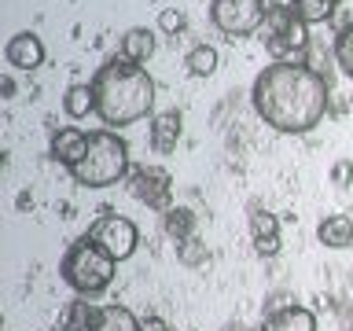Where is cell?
Masks as SVG:
<instances>
[{"label":"cell","mask_w":353,"mask_h":331,"mask_svg":"<svg viewBox=\"0 0 353 331\" xmlns=\"http://www.w3.org/2000/svg\"><path fill=\"white\" fill-rule=\"evenodd\" d=\"M261 331H316V313L305 305H287L265 317Z\"/></svg>","instance_id":"obj_12"},{"label":"cell","mask_w":353,"mask_h":331,"mask_svg":"<svg viewBox=\"0 0 353 331\" xmlns=\"http://www.w3.org/2000/svg\"><path fill=\"white\" fill-rule=\"evenodd\" d=\"M88 331H140V320L125 305H96V317Z\"/></svg>","instance_id":"obj_15"},{"label":"cell","mask_w":353,"mask_h":331,"mask_svg":"<svg viewBox=\"0 0 353 331\" xmlns=\"http://www.w3.org/2000/svg\"><path fill=\"white\" fill-rule=\"evenodd\" d=\"M129 192L137 195L140 203L162 210L170 203V173L159 170V166H137V170L129 173Z\"/></svg>","instance_id":"obj_8"},{"label":"cell","mask_w":353,"mask_h":331,"mask_svg":"<svg viewBox=\"0 0 353 331\" xmlns=\"http://www.w3.org/2000/svg\"><path fill=\"white\" fill-rule=\"evenodd\" d=\"M125 173H129V143L114 129L88 132L85 159L70 170V177L81 188H110V184L125 181Z\"/></svg>","instance_id":"obj_4"},{"label":"cell","mask_w":353,"mask_h":331,"mask_svg":"<svg viewBox=\"0 0 353 331\" xmlns=\"http://www.w3.org/2000/svg\"><path fill=\"white\" fill-rule=\"evenodd\" d=\"M92 317H96V305L85 302V298L77 294L74 302H66V309L59 313V320H55V331H88Z\"/></svg>","instance_id":"obj_16"},{"label":"cell","mask_w":353,"mask_h":331,"mask_svg":"<svg viewBox=\"0 0 353 331\" xmlns=\"http://www.w3.org/2000/svg\"><path fill=\"white\" fill-rule=\"evenodd\" d=\"M52 159L66 166V170H74L77 162L85 159V151H88V132L85 129H77V126H63V129H55L52 132Z\"/></svg>","instance_id":"obj_10"},{"label":"cell","mask_w":353,"mask_h":331,"mask_svg":"<svg viewBox=\"0 0 353 331\" xmlns=\"http://www.w3.org/2000/svg\"><path fill=\"white\" fill-rule=\"evenodd\" d=\"M159 26L165 33H181L184 30V11H176V8H165L162 15H159Z\"/></svg>","instance_id":"obj_24"},{"label":"cell","mask_w":353,"mask_h":331,"mask_svg":"<svg viewBox=\"0 0 353 331\" xmlns=\"http://www.w3.org/2000/svg\"><path fill=\"white\" fill-rule=\"evenodd\" d=\"M114 269H118V261L110 258V254L99 247L88 232H85V236H77L70 247H66L63 261H59L63 283L70 287L74 294H81V298L103 294L107 287L114 283Z\"/></svg>","instance_id":"obj_3"},{"label":"cell","mask_w":353,"mask_h":331,"mask_svg":"<svg viewBox=\"0 0 353 331\" xmlns=\"http://www.w3.org/2000/svg\"><path fill=\"white\" fill-rule=\"evenodd\" d=\"M261 41L276 63H287V59L302 63V55H305L313 37H309L305 22L291 11V4H269V15H265V26H261Z\"/></svg>","instance_id":"obj_5"},{"label":"cell","mask_w":353,"mask_h":331,"mask_svg":"<svg viewBox=\"0 0 353 331\" xmlns=\"http://www.w3.org/2000/svg\"><path fill=\"white\" fill-rule=\"evenodd\" d=\"M96 92V114L103 126H132V121L148 118L154 107V81L140 63H129L125 55H114L96 70L92 77Z\"/></svg>","instance_id":"obj_2"},{"label":"cell","mask_w":353,"mask_h":331,"mask_svg":"<svg viewBox=\"0 0 353 331\" xmlns=\"http://www.w3.org/2000/svg\"><path fill=\"white\" fill-rule=\"evenodd\" d=\"M140 331H173V328L162 317H148V320H140Z\"/></svg>","instance_id":"obj_26"},{"label":"cell","mask_w":353,"mask_h":331,"mask_svg":"<svg viewBox=\"0 0 353 331\" xmlns=\"http://www.w3.org/2000/svg\"><path fill=\"white\" fill-rule=\"evenodd\" d=\"M217 63H221V55H217L214 44H195V48L188 52V59H184V66H188L192 77H210L217 70Z\"/></svg>","instance_id":"obj_20"},{"label":"cell","mask_w":353,"mask_h":331,"mask_svg":"<svg viewBox=\"0 0 353 331\" xmlns=\"http://www.w3.org/2000/svg\"><path fill=\"white\" fill-rule=\"evenodd\" d=\"M316 239L331 250H346L353 247V217L350 214H327L316 225Z\"/></svg>","instance_id":"obj_13"},{"label":"cell","mask_w":353,"mask_h":331,"mask_svg":"<svg viewBox=\"0 0 353 331\" xmlns=\"http://www.w3.org/2000/svg\"><path fill=\"white\" fill-rule=\"evenodd\" d=\"M291 11L305 26H313V22H327L335 15V0H291Z\"/></svg>","instance_id":"obj_21"},{"label":"cell","mask_w":353,"mask_h":331,"mask_svg":"<svg viewBox=\"0 0 353 331\" xmlns=\"http://www.w3.org/2000/svg\"><path fill=\"white\" fill-rule=\"evenodd\" d=\"M265 15H269L265 0H214L210 4V22L228 37H250L254 30L265 26Z\"/></svg>","instance_id":"obj_6"},{"label":"cell","mask_w":353,"mask_h":331,"mask_svg":"<svg viewBox=\"0 0 353 331\" xmlns=\"http://www.w3.org/2000/svg\"><path fill=\"white\" fill-rule=\"evenodd\" d=\"M0 92L11 96V92H15V81H11V77H4V81H0Z\"/></svg>","instance_id":"obj_27"},{"label":"cell","mask_w":353,"mask_h":331,"mask_svg":"<svg viewBox=\"0 0 353 331\" xmlns=\"http://www.w3.org/2000/svg\"><path fill=\"white\" fill-rule=\"evenodd\" d=\"M250 239H254V250L261 258H272L280 254V221L269 210H254L250 214Z\"/></svg>","instance_id":"obj_11"},{"label":"cell","mask_w":353,"mask_h":331,"mask_svg":"<svg viewBox=\"0 0 353 331\" xmlns=\"http://www.w3.org/2000/svg\"><path fill=\"white\" fill-rule=\"evenodd\" d=\"M176 258H181V265H188V269H195V265H206L210 250H206V243L199 236H192V239L176 243Z\"/></svg>","instance_id":"obj_23"},{"label":"cell","mask_w":353,"mask_h":331,"mask_svg":"<svg viewBox=\"0 0 353 331\" xmlns=\"http://www.w3.org/2000/svg\"><path fill=\"white\" fill-rule=\"evenodd\" d=\"M88 236H92L114 261L132 258V254H137V247H140V232H137V225H132L129 217L107 214V210H103V217H99L96 225L88 228Z\"/></svg>","instance_id":"obj_7"},{"label":"cell","mask_w":353,"mask_h":331,"mask_svg":"<svg viewBox=\"0 0 353 331\" xmlns=\"http://www.w3.org/2000/svg\"><path fill=\"white\" fill-rule=\"evenodd\" d=\"M63 110H66L70 118H88V114H96V92H92V85H70V88H66Z\"/></svg>","instance_id":"obj_18"},{"label":"cell","mask_w":353,"mask_h":331,"mask_svg":"<svg viewBox=\"0 0 353 331\" xmlns=\"http://www.w3.org/2000/svg\"><path fill=\"white\" fill-rule=\"evenodd\" d=\"M250 103L269 129L298 137V132L316 129L331 110L327 77L316 74L305 63H294V59L272 63L254 77Z\"/></svg>","instance_id":"obj_1"},{"label":"cell","mask_w":353,"mask_h":331,"mask_svg":"<svg viewBox=\"0 0 353 331\" xmlns=\"http://www.w3.org/2000/svg\"><path fill=\"white\" fill-rule=\"evenodd\" d=\"M121 55L129 63H148L154 55V33L143 30V26H132L125 37H121Z\"/></svg>","instance_id":"obj_17"},{"label":"cell","mask_w":353,"mask_h":331,"mask_svg":"<svg viewBox=\"0 0 353 331\" xmlns=\"http://www.w3.org/2000/svg\"><path fill=\"white\" fill-rule=\"evenodd\" d=\"M176 140H181V114L176 110H162V114L151 118V148L165 154L176 148Z\"/></svg>","instance_id":"obj_14"},{"label":"cell","mask_w":353,"mask_h":331,"mask_svg":"<svg viewBox=\"0 0 353 331\" xmlns=\"http://www.w3.org/2000/svg\"><path fill=\"white\" fill-rule=\"evenodd\" d=\"M162 225H165V236L176 239V243H184V239L195 236V214L188 206H170Z\"/></svg>","instance_id":"obj_19"},{"label":"cell","mask_w":353,"mask_h":331,"mask_svg":"<svg viewBox=\"0 0 353 331\" xmlns=\"http://www.w3.org/2000/svg\"><path fill=\"white\" fill-rule=\"evenodd\" d=\"M350 177H353V162H339L335 170H331V181H335V184H346Z\"/></svg>","instance_id":"obj_25"},{"label":"cell","mask_w":353,"mask_h":331,"mask_svg":"<svg viewBox=\"0 0 353 331\" xmlns=\"http://www.w3.org/2000/svg\"><path fill=\"white\" fill-rule=\"evenodd\" d=\"M4 59H8V66H15V70H37L44 63V41L37 33L22 30L4 44Z\"/></svg>","instance_id":"obj_9"},{"label":"cell","mask_w":353,"mask_h":331,"mask_svg":"<svg viewBox=\"0 0 353 331\" xmlns=\"http://www.w3.org/2000/svg\"><path fill=\"white\" fill-rule=\"evenodd\" d=\"M335 63L342 66V74L353 77V22H346L335 33Z\"/></svg>","instance_id":"obj_22"}]
</instances>
